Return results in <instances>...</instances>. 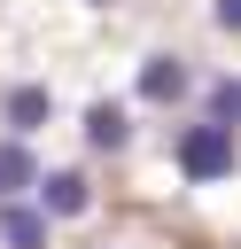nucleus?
<instances>
[{
	"instance_id": "nucleus-1",
	"label": "nucleus",
	"mask_w": 241,
	"mask_h": 249,
	"mask_svg": "<svg viewBox=\"0 0 241 249\" xmlns=\"http://www.w3.org/2000/svg\"><path fill=\"white\" fill-rule=\"evenodd\" d=\"M233 148H241L233 124H210V117H202V124H187V132L171 140V163H179L194 187H210V179H233Z\"/></svg>"
},
{
	"instance_id": "nucleus-2",
	"label": "nucleus",
	"mask_w": 241,
	"mask_h": 249,
	"mask_svg": "<svg viewBox=\"0 0 241 249\" xmlns=\"http://www.w3.org/2000/svg\"><path fill=\"white\" fill-rule=\"evenodd\" d=\"M31 187H39V218H86V202H93L78 171H39Z\"/></svg>"
},
{
	"instance_id": "nucleus-3",
	"label": "nucleus",
	"mask_w": 241,
	"mask_h": 249,
	"mask_svg": "<svg viewBox=\"0 0 241 249\" xmlns=\"http://www.w3.org/2000/svg\"><path fill=\"white\" fill-rule=\"evenodd\" d=\"M187 86H194V70H187L179 54H148V62H140V101H179Z\"/></svg>"
},
{
	"instance_id": "nucleus-4",
	"label": "nucleus",
	"mask_w": 241,
	"mask_h": 249,
	"mask_svg": "<svg viewBox=\"0 0 241 249\" xmlns=\"http://www.w3.org/2000/svg\"><path fill=\"white\" fill-rule=\"evenodd\" d=\"M0 117H8V132L23 140V132H39V124L54 117V93H47V86H16V93L0 101Z\"/></svg>"
},
{
	"instance_id": "nucleus-5",
	"label": "nucleus",
	"mask_w": 241,
	"mask_h": 249,
	"mask_svg": "<svg viewBox=\"0 0 241 249\" xmlns=\"http://www.w3.org/2000/svg\"><path fill=\"white\" fill-rule=\"evenodd\" d=\"M86 140H93V148H109V156H117V148H124V140H132V117H124V109H117V101H93V109H86Z\"/></svg>"
},
{
	"instance_id": "nucleus-6",
	"label": "nucleus",
	"mask_w": 241,
	"mask_h": 249,
	"mask_svg": "<svg viewBox=\"0 0 241 249\" xmlns=\"http://www.w3.org/2000/svg\"><path fill=\"white\" fill-rule=\"evenodd\" d=\"M0 241H8V249H47V218H39V210L0 202Z\"/></svg>"
},
{
	"instance_id": "nucleus-7",
	"label": "nucleus",
	"mask_w": 241,
	"mask_h": 249,
	"mask_svg": "<svg viewBox=\"0 0 241 249\" xmlns=\"http://www.w3.org/2000/svg\"><path fill=\"white\" fill-rule=\"evenodd\" d=\"M31 179H39V171H31V156H23V140H8V148H0V202H8L16 187H31Z\"/></svg>"
},
{
	"instance_id": "nucleus-8",
	"label": "nucleus",
	"mask_w": 241,
	"mask_h": 249,
	"mask_svg": "<svg viewBox=\"0 0 241 249\" xmlns=\"http://www.w3.org/2000/svg\"><path fill=\"white\" fill-rule=\"evenodd\" d=\"M218 23H225V31H241V0H218Z\"/></svg>"
},
{
	"instance_id": "nucleus-9",
	"label": "nucleus",
	"mask_w": 241,
	"mask_h": 249,
	"mask_svg": "<svg viewBox=\"0 0 241 249\" xmlns=\"http://www.w3.org/2000/svg\"><path fill=\"white\" fill-rule=\"evenodd\" d=\"M101 8H109V0H101Z\"/></svg>"
}]
</instances>
